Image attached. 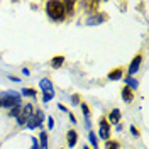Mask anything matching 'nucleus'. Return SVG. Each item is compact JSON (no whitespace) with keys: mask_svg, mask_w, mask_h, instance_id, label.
I'll return each mask as SVG.
<instances>
[{"mask_svg":"<svg viewBox=\"0 0 149 149\" xmlns=\"http://www.w3.org/2000/svg\"><path fill=\"white\" fill-rule=\"evenodd\" d=\"M46 12H47V15L53 19V20H56V22H63L66 19L63 2H59V0H51V2H47Z\"/></svg>","mask_w":149,"mask_h":149,"instance_id":"nucleus-1","label":"nucleus"},{"mask_svg":"<svg viewBox=\"0 0 149 149\" xmlns=\"http://www.w3.org/2000/svg\"><path fill=\"white\" fill-rule=\"evenodd\" d=\"M0 102H2V107H5V109H14L20 103V95L15 92H5L2 93Z\"/></svg>","mask_w":149,"mask_h":149,"instance_id":"nucleus-2","label":"nucleus"},{"mask_svg":"<svg viewBox=\"0 0 149 149\" xmlns=\"http://www.w3.org/2000/svg\"><path fill=\"white\" fill-rule=\"evenodd\" d=\"M42 122H44V113L39 110V112H36L32 117H29L26 124H27L29 129H36V127H41V125H42Z\"/></svg>","mask_w":149,"mask_h":149,"instance_id":"nucleus-3","label":"nucleus"},{"mask_svg":"<svg viewBox=\"0 0 149 149\" xmlns=\"http://www.w3.org/2000/svg\"><path fill=\"white\" fill-rule=\"evenodd\" d=\"M98 134H100V137L105 141H109L110 139V124L107 122V119L105 117H102L100 119V122H98Z\"/></svg>","mask_w":149,"mask_h":149,"instance_id":"nucleus-4","label":"nucleus"},{"mask_svg":"<svg viewBox=\"0 0 149 149\" xmlns=\"http://www.w3.org/2000/svg\"><path fill=\"white\" fill-rule=\"evenodd\" d=\"M105 20H109V15L103 14V12H97V14H93V15H90L86 19V26H98V24H102Z\"/></svg>","mask_w":149,"mask_h":149,"instance_id":"nucleus-5","label":"nucleus"},{"mask_svg":"<svg viewBox=\"0 0 149 149\" xmlns=\"http://www.w3.org/2000/svg\"><path fill=\"white\" fill-rule=\"evenodd\" d=\"M141 61H142V53H139L137 56H134V59H132V63L129 66V76L137 73V70H139V66H141Z\"/></svg>","mask_w":149,"mask_h":149,"instance_id":"nucleus-6","label":"nucleus"},{"mask_svg":"<svg viewBox=\"0 0 149 149\" xmlns=\"http://www.w3.org/2000/svg\"><path fill=\"white\" fill-rule=\"evenodd\" d=\"M83 5H85V9H86V12H88L90 15H93V14L98 12L100 2H97V0H93V2H83Z\"/></svg>","mask_w":149,"mask_h":149,"instance_id":"nucleus-7","label":"nucleus"},{"mask_svg":"<svg viewBox=\"0 0 149 149\" xmlns=\"http://www.w3.org/2000/svg\"><path fill=\"white\" fill-rule=\"evenodd\" d=\"M122 74H124V68H122V66H119V68L112 70L107 78H109L110 81H117V80H122Z\"/></svg>","mask_w":149,"mask_h":149,"instance_id":"nucleus-8","label":"nucleus"},{"mask_svg":"<svg viewBox=\"0 0 149 149\" xmlns=\"http://www.w3.org/2000/svg\"><path fill=\"white\" fill-rule=\"evenodd\" d=\"M63 7H65V14H66V17L70 15H73L74 14V7H76V2L74 0H66V2H63Z\"/></svg>","mask_w":149,"mask_h":149,"instance_id":"nucleus-9","label":"nucleus"},{"mask_svg":"<svg viewBox=\"0 0 149 149\" xmlns=\"http://www.w3.org/2000/svg\"><path fill=\"white\" fill-rule=\"evenodd\" d=\"M20 115L27 120L29 117H32L34 115V105L32 103H27V105H24L22 109H20Z\"/></svg>","mask_w":149,"mask_h":149,"instance_id":"nucleus-10","label":"nucleus"},{"mask_svg":"<svg viewBox=\"0 0 149 149\" xmlns=\"http://www.w3.org/2000/svg\"><path fill=\"white\" fill-rule=\"evenodd\" d=\"M105 119H107L109 124H119V120H120V110L119 109H113L109 113V117H105Z\"/></svg>","mask_w":149,"mask_h":149,"instance_id":"nucleus-11","label":"nucleus"},{"mask_svg":"<svg viewBox=\"0 0 149 149\" xmlns=\"http://www.w3.org/2000/svg\"><path fill=\"white\" fill-rule=\"evenodd\" d=\"M76 141H78V134H76V130H68V136H66V142H68V146L70 148H74L76 146Z\"/></svg>","mask_w":149,"mask_h":149,"instance_id":"nucleus-12","label":"nucleus"},{"mask_svg":"<svg viewBox=\"0 0 149 149\" xmlns=\"http://www.w3.org/2000/svg\"><path fill=\"white\" fill-rule=\"evenodd\" d=\"M122 100L127 102V103H130L134 100V92L130 90L129 86H124V88H122Z\"/></svg>","mask_w":149,"mask_h":149,"instance_id":"nucleus-13","label":"nucleus"},{"mask_svg":"<svg viewBox=\"0 0 149 149\" xmlns=\"http://www.w3.org/2000/svg\"><path fill=\"white\" fill-rule=\"evenodd\" d=\"M39 88L42 90V93L44 92H54V90H53V83H51V80H47V78H42V80L39 81Z\"/></svg>","mask_w":149,"mask_h":149,"instance_id":"nucleus-14","label":"nucleus"},{"mask_svg":"<svg viewBox=\"0 0 149 149\" xmlns=\"http://www.w3.org/2000/svg\"><path fill=\"white\" fill-rule=\"evenodd\" d=\"M124 81L127 83V86H129L132 92H134V90H137V86H139V81H137L136 78H132V76H127V78H124Z\"/></svg>","mask_w":149,"mask_h":149,"instance_id":"nucleus-15","label":"nucleus"},{"mask_svg":"<svg viewBox=\"0 0 149 149\" xmlns=\"http://www.w3.org/2000/svg\"><path fill=\"white\" fill-rule=\"evenodd\" d=\"M39 149H47V134L44 130L39 134Z\"/></svg>","mask_w":149,"mask_h":149,"instance_id":"nucleus-16","label":"nucleus"},{"mask_svg":"<svg viewBox=\"0 0 149 149\" xmlns=\"http://www.w3.org/2000/svg\"><path fill=\"white\" fill-rule=\"evenodd\" d=\"M65 63V56H54L53 59H51V66L53 68H61Z\"/></svg>","mask_w":149,"mask_h":149,"instance_id":"nucleus-17","label":"nucleus"},{"mask_svg":"<svg viewBox=\"0 0 149 149\" xmlns=\"http://www.w3.org/2000/svg\"><path fill=\"white\" fill-rule=\"evenodd\" d=\"M88 139H90V144H92L93 149H98V139H97V136H95V132H88Z\"/></svg>","mask_w":149,"mask_h":149,"instance_id":"nucleus-18","label":"nucleus"},{"mask_svg":"<svg viewBox=\"0 0 149 149\" xmlns=\"http://www.w3.org/2000/svg\"><path fill=\"white\" fill-rule=\"evenodd\" d=\"M105 148H107V149H119V148H120V144H119L117 141L109 139V141H105Z\"/></svg>","mask_w":149,"mask_h":149,"instance_id":"nucleus-19","label":"nucleus"},{"mask_svg":"<svg viewBox=\"0 0 149 149\" xmlns=\"http://www.w3.org/2000/svg\"><path fill=\"white\" fill-rule=\"evenodd\" d=\"M22 95H26V97H36V90L34 88H22Z\"/></svg>","mask_w":149,"mask_h":149,"instance_id":"nucleus-20","label":"nucleus"},{"mask_svg":"<svg viewBox=\"0 0 149 149\" xmlns=\"http://www.w3.org/2000/svg\"><path fill=\"white\" fill-rule=\"evenodd\" d=\"M53 97H54V92H44V95H42V102L47 103Z\"/></svg>","mask_w":149,"mask_h":149,"instance_id":"nucleus-21","label":"nucleus"},{"mask_svg":"<svg viewBox=\"0 0 149 149\" xmlns=\"http://www.w3.org/2000/svg\"><path fill=\"white\" fill-rule=\"evenodd\" d=\"M80 107H81V112L85 113V117L88 119V117H90V109H88V105H86L85 102H81V105H80Z\"/></svg>","mask_w":149,"mask_h":149,"instance_id":"nucleus-22","label":"nucleus"},{"mask_svg":"<svg viewBox=\"0 0 149 149\" xmlns=\"http://www.w3.org/2000/svg\"><path fill=\"white\" fill-rule=\"evenodd\" d=\"M12 117H19L20 115V105H17V107H14V109H10V112H9Z\"/></svg>","mask_w":149,"mask_h":149,"instance_id":"nucleus-23","label":"nucleus"},{"mask_svg":"<svg viewBox=\"0 0 149 149\" xmlns=\"http://www.w3.org/2000/svg\"><path fill=\"white\" fill-rule=\"evenodd\" d=\"M47 127H49V129H53V127H54V119H53V117H49V119H47Z\"/></svg>","mask_w":149,"mask_h":149,"instance_id":"nucleus-24","label":"nucleus"},{"mask_svg":"<svg viewBox=\"0 0 149 149\" xmlns=\"http://www.w3.org/2000/svg\"><path fill=\"white\" fill-rule=\"evenodd\" d=\"M130 132L132 136H139V129H136V125H130Z\"/></svg>","mask_w":149,"mask_h":149,"instance_id":"nucleus-25","label":"nucleus"},{"mask_svg":"<svg viewBox=\"0 0 149 149\" xmlns=\"http://www.w3.org/2000/svg\"><path fill=\"white\" fill-rule=\"evenodd\" d=\"M31 141H32V148H31V149H39V142H37L34 137H31Z\"/></svg>","mask_w":149,"mask_h":149,"instance_id":"nucleus-26","label":"nucleus"},{"mask_svg":"<svg viewBox=\"0 0 149 149\" xmlns=\"http://www.w3.org/2000/svg\"><path fill=\"white\" fill-rule=\"evenodd\" d=\"M71 100H73V103H80V97H78V95H73Z\"/></svg>","mask_w":149,"mask_h":149,"instance_id":"nucleus-27","label":"nucleus"},{"mask_svg":"<svg viewBox=\"0 0 149 149\" xmlns=\"http://www.w3.org/2000/svg\"><path fill=\"white\" fill-rule=\"evenodd\" d=\"M58 107H59V110H63V112H68V109H66V107H65V105H63V103H59Z\"/></svg>","mask_w":149,"mask_h":149,"instance_id":"nucleus-28","label":"nucleus"},{"mask_svg":"<svg viewBox=\"0 0 149 149\" xmlns=\"http://www.w3.org/2000/svg\"><path fill=\"white\" fill-rule=\"evenodd\" d=\"M68 113H70V120H71V122H73V124H74V122H76V120H74V115H73V113H71V112H68Z\"/></svg>","mask_w":149,"mask_h":149,"instance_id":"nucleus-29","label":"nucleus"},{"mask_svg":"<svg viewBox=\"0 0 149 149\" xmlns=\"http://www.w3.org/2000/svg\"><path fill=\"white\" fill-rule=\"evenodd\" d=\"M0 107H2V102H0Z\"/></svg>","mask_w":149,"mask_h":149,"instance_id":"nucleus-30","label":"nucleus"}]
</instances>
